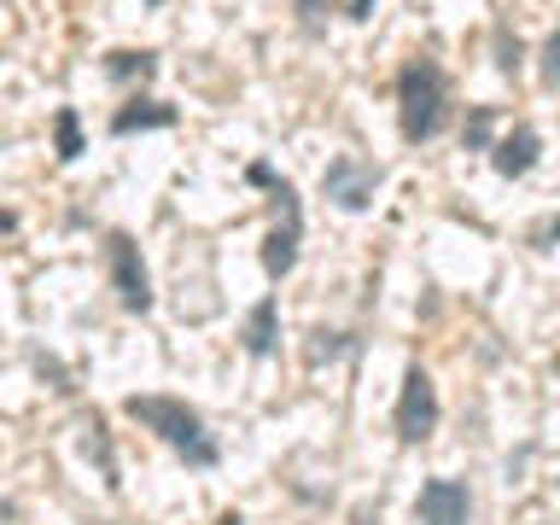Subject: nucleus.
<instances>
[{"label":"nucleus","instance_id":"nucleus-15","mask_svg":"<svg viewBox=\"0 0 560 525\" xmlns=\"http://www.w3.org/2000/svg\"><path fill=\"white\" fill-rule=\"evenodd\" d=\"M298 7H304V18H310V24H315V7H322V0H298Z\"/></svg>","mask_w":560,"mask_h":525},{"label":"nucleus","instance_id":"nucleus-16","mask_svg":"<svg viewBox=\"0 0 560 525\" xmlns=\"http://www.w3.org/2000/svg\"><path fill=\"white\" fill-rule=\"evenodd\" d=\"M350 18H368V0H350Z\"/></svg>","mask_w":560,"mask_h":525},{"label":"nucleus","instance_id":"nucleus-1","mask_svg":"<svg viewBox=\"0 0 560 525\" xmlns=\"http://www.w3.org/2000/svg\"><path fill=\"white\" fill-rule=\"evenodd\" d=\"M122 409H129V420H140L147 432L164 438L175 455H187L192 467H217V444H210L199 409H187L182 397H158V392H147V397H129Z\"/></svg>","mask_w":560,"mask_h":525},{"label":"nucleus","instance_id":"nucleus-8","mask_svg":"<svg viewBox=\"0 0 560 525\" xmlns=\"http://www.w3.org/2000/svg\"><path fill=\"white\" fill-rule=\"evenodd\" d=\"M298 234H304V217H292L287 228H275L269 245H262V269H269L275 280L292 275V262H298Z\"/></svg>","mask_w":560,"mask_h":525},{"label":"nucleus","instance_id":"nucleus-18","mask_svg":"<svg viewBox=\"0 0 560 525\" xmlns=\"http://www.w3.org/2000/svg\"><path fill=\"white\" fill-rule=\"evenodd\" d=\"M0 520H18V508H12V502H0Z\"/></svg>","mask_w":560,"mask_h":525},{"label":"nucleus","instance_id":"nucleus-7","mask_svg":"<svg viewBox=\"0 0 560 525\" xmlns=\"http://www.w3.org/2000/svg\"><path fill=\"white\" fill-rule=\"evenodd\" d=\"M175 122V105L164 100H129L122 112L112 117V135H135V129H170Z\"/></svg>","mask_w":560,"mask_h":525},{"label":"nucleus","instance_id":"nucleus-3","mask_svg":"<svg viewBox=\"0 0 560 525\" xmlns=\"http://www.w3.org/2000/svg\"><path fill=\"white\" fill-rule=\"evenodd\" d=\"M105 262H112V287L122 298V310L129 315H147L152 310V275H147V262H140V245L122 234H105Z\"/></svg>","mask_w":560,"mask_h":525},{"label":"nucleus","instance_id":"nucleus-2","mask_svg":"<svg viewBox=\"0 0 560 525\" xmlns=\"http://www.w3.org/2000/svg\"><path fill=\"white\" fill-rule=\"evenodd\" d=\"M444 112H450V88H444V70L438 59H409L397 77V122H402V140H432L444 129Z\"/></svg>","mask_w":560,"mask_h":525},{"label":"nucleus","instance_id":"nucleus-14","mask_svg":"<svg viewBox=\"0 0 560 525\" xmlns=\"http://www.w3.org/2000/svg\"><path fill=\"white\" fill-rule=\"evenodd\" d=\"M542 77L560 82V35H549V47H542Z\"/></svg>","mask_w":560,"mask_h":525},{"label":"nucleus","instance_id":"nucleus-10","mask_svg":"<svg viewBox=\"0 0 560 525\" xmlns=\"http://www.w3.org/2000/svg\"><path fill=\"white\" fill-rule=\"evenodd\" d=\"M280 304L275 298H262V304L252 310V322H245V350H252V357H269L275 350V339H280Z\"/></svg>","mask_w":560,"mask_h":525},{"label":"nucleus","instance_id":"nucleus-11","mask_svg":"<svg viewBox=\"0 0 560 525\" xmlns=\"http://www.w3.org/2000/svg\"><path fill=\"white\" fill-rule=\"evenodd\" d=\"M52 147H59V164H77V158H82V117H77V105H59V112H52Z\"/></svg>","mask_w":560,"mask_h":525},{"label":"nucleus","instance_id":"nucleus-19","mask_svg":"<svg viewBox=\"0 0 560 525\" xmlns=\"http://www.w3.org/2000/svg\"><path fill=\"white\" fill-rule=\"evenodd\" d=\"M542 234H555V240H560V222H549V228H542Z\"/></svg>","mask_w":560,"mask_h":525},{"label":"nucleus","instance_id":"nucleus-6","mask_svg":"<svg viewBox=\"0 0 560 525\" xmlns=\"http://www.w3.org/2000/svg\"><path fill=\"white\" fill-rule=\"evenodd\" d=\"M467 514H472V502H467L462 479H427L420 485V502H415L420 525H467Z\"/></svg>","mask_w":560,"mask_h":525},{"label":"nucleus","instance_id":"nucleus-4","mask_svg":"<svg viewBox=\"0 0 560 525\" xmlns=\"http://www.w3.org/2000/svg\"><path fill=\"white\" fill-rule=\"evenodd\" d=\"M438 427V385L427 368H409L402 374V397H397V438L402 444H427Z\"/></svg>","mask_w":560,"mask_h":525},{"label":"nucleus","instance_id":"nucleus-13","mask_svg":"<svg viewBox=\"0 0 560 525\" xmlns=\"http://www.w3.org/2000/svg\"><path fill=\"white\" fill-rule=\"evenodd\" d=\"M490 140V105H479V112L467 117V147H485Z\"/></svg>","mask_w":560,"mask_h":525},{"label":"nucleus","instance_id":"nucleus-9","mask_svg":"<svg viewBox=\"0 0 560 525\" xmlns=\"http://www.w3.org/2000/svg\"><path fill=\"white\" fill-rule=\"evenodd\" d=\"M537 147H542L537 129H514L508 140H497V170L502 175H525V170L537 164Z\"/></svg>","mask_w":560,"mask_h":525},{"label":"nucleus","instance_id":"nucleus-5","mask_svg":"<svg viewBox=\"0 0 560 525\" xmlns=\"http://www.w3.org/2000/svg\"><path fill=\"white\" fill-rule=\"evenodd\" d=\"M322 187H327V199H339L345 210H368L374 205V187H380V170L368 164V158H332Z\"/></svg>","mask_w":560,"mask_h":525},{"label":"nucleus","instance_id":"nucleus-17","mask_svg":"<svg viewBox=\"0 0 560 525\" xmlns=\"http://www.w3.org/2000/svg\"><path fill=\"white\" fill-rule=\"evenodd\" d=\"M12 228H18V222L7 217V210H0V234H12Z\"/></svg>","mask_w":560,"mask_h":525},{"label":"nucleus","instance_id":"nucleus-20","mask_svg":"<svg viewBox=\"0 0 560 525\" xmlns=\"http://www.w3.org/2000/svg\"><path fill=\"white\" fill-rule=\"evenodd\" d=\"M147 7H158V0H147Z\"/></svg>","mask_w":560,"mask_h":525},{"label":"nucleus","instance_id":"nucleus-12","mask_svg":"<svg viewBox=\"0 0 560 525\" xmlns=\"http://www.w3.org/2000/svg\"><path fill=\"white\" fill-rule=\"evenodd\" d=\"M158 70V52H135V47H117V52H105V77H117V82H129V77H140L147 82Z\"/></svg>","mask_w":560,"mask_h":525},{"label":"nucleus","instance_id":"nucleus-21","mask_svg":"<svg viewBox=\"0 0 560 525\" xmlns=\"http://www.w3.org/2000/svg\"><path fill=\"white\" fill-rule=\"evenodd\" d=\"M555 368H560V362H555Z\"/></svg>","mask_w":560,"mask_h":525}]
</instances>
